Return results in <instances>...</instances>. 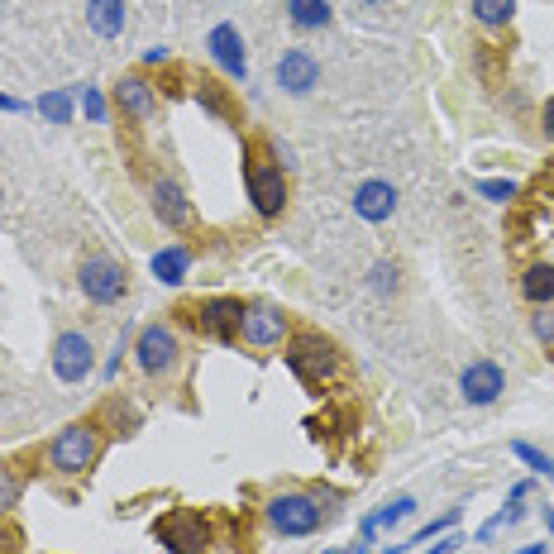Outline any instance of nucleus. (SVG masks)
Instances as JSON below:
<instances>
[{
    "instance_id": "obj_12",
    "label": "nucleus",
    "mask_w": 554,
    "mask_h": 554,
    "mask_svg": "<svg viewBox=\"0 0 554 554\" xmlns=\"http://www.w3.org/2000/svg\"><path fill=\"white\" fill-rule=\"evenodd\" d=\"M392 211H397V187H392V182H383V177L363 182L359 192H354V215H359V220H368V225H383V220H392Z\"/></svg>"
},
{
    "instance_id": "obj_21",
    "label": "nucleus",
    "mask_w": 554,
    "mask_h": 554,
    "mask_svg": "<svg viewBox=\"0 0 554 554\" xmlns=\"http://www.w3.org/2000/svg\"><path fill=\"white\" fill-rule=\"evenodd\" d=\"M469 10H473V20L483 24V29H502V24H512L516 0H473Z\"/></svg>"
},
{
    "instance_id": "obj_18",
    "label": "nucleus",
    "mask_w": 554,
    "mask_h": 554,
    "mask_svg": "<svg viewBox=\"0 0 554 554\" xmlns=\"http://www.w3.org/2000/svg\"><path fill=\"white\" fill-rule=\"evenodd\" d=\"M521 297L531 306H550L554 301V263H531L521 277Z\"/></svg>"
},
{
    "instance_id": "obj_17",
    "label": "nucleus",
    "mask_w": 554,
    "mask_h": 554,
    "mask_svg": "<svg viewBox=\"0 0 554 554\" xmlns=\"http://www.w3.org/2000/svg\"><path fill=\"white\" fill-rule=\"evenodd\" d=\"M129 24V5L125 0H86V29L101 34V39H120Z\"/></svg>"
},
{
    "instance_id": "obj_19",
    "label": "nucleus",
    "mask_w": 554,
    "mask_h": 554,
    "mask_svg": "<svg viewBox=\"0 0 554 554\" xmlns=\"http://www.w3.org/2000/svg\"><path fill=\"white\" fill-rule=\"evenodd\" d=\"M187 268H192V254H187L182 244H168L163 254H153V277L168 282V287H177V282L187 277Z\"/></svg>"
},
{
    "instance_id": "obj_4",
    "label": "nucleus",
    "mask_w": 554,
    "mask_h": 554,
    "mask_svg": "<svg viewBox=\"0 0 554 554\" xmlns=\"http://www.w3.org/2000/svg\"><path fill=\"white\" fill-rule=\"evenodd\" d=\"M325 521L316 507V497H306V492H282L268 502V526L277 535H311Z\"/></svg>"
},
{
    "instance_id": "obj_32",
    "label": "nucleus",
    "mask_w": 554,
    "mask_h": 554,
    "mask_svg": "<svg viewBox=\"0 0 554 554\" xmlns=\"http://www.w3.org/2000/svg\"><path fill=\"white\" fill-rule=\"evenodd\" d=\"M459 545H464V540H459V535H449V540H440V545H435V550H426V554H454Z\"/></svg>"
},
{
    "instance_id": "obj_11",
    "label": "nucleus",
    "mask_w": 554,
    "mask_h": 554,
    "mask_svg": "<svg viewBox=\"0 0 554 554\" xmlns=\"http://www.w3.org/2000/svg\"><path fill=\"white\" fill-rule=\"evenodd\" d=\"M206 48H211L215 67H220L225 77L244 82L249 63H244V39H239V29H235V24H215V29H211V39H206Z\"/></svg>"
},
{
    "instance_id": "obj_23",
    "label": "nucleus",
    "mask_w": 554,
    "mask_h": 554,
    "mask_svg": "<svg viewBox=\"0 0 554 554\" xmlns=\"http://www.w3.org/2000/svg\"><path fill=\"white\" fill-rule=\"evenodd\" d=\"M368 277H373V292H378V297H392V292H397V263H373V268H368Z\"/></svg>"
},
{
    "instance_id": "obj_20",
    "label": "nucleus",
    "mask_w": 554,
    "mask_h": 554,
    "mask_svg": "<svg viewBox=\"0 0 554 554\" xmlns=\"http://www.w3.org/2000/svg\"><path fill=\"white\" fill-rule=\"evenodd\" d=\"M287 15H292L297 29H325V24L335 20L330 0H287Z\"/></svg>"
},
{
    "instance_id": "obj_34",
    "label": "nucleus",
    "mask_w": 554,
    "mask_h": 554,
    "mask_svg": "<svg viewBox=\"0 0 554 554\" xmlns=\"http://www.w3.org/2000/svg\"><path fill=\"white\" fill-rule=\"evenodd\" d=\"M521 554H545V550H540V545H531V550H521Z\"/></svg>"
},
{
    "instance_id": "obj_5",
    "label": "nucleus",
    "mask_w": 554,
    "mask_h": 554,
    "mask_svg": "<svg viewBox=\"0 0 554 554\" xmlns=\"http://www.w3.org/2000/svg\"><path fill=\"white\" fill-rule=\"evenodd\" d=\"M77 282H82V292L86 301H96V306H115V301L125 297V287H129V277L125 268L115 263V258H86L82 268H77Z\"/></svg>"
},
{
    "instance_id": "obj_31",
    "label": "nucleus",
    "mask_w": 554,
    "mask_h": 554,
    "mask_svg": "<svg viewBox=\"0 0 554 554\" xmlns=\"http://www.w3.org/2000/svg\"><path fill=\"white\" fill-rule=\"evenodd\" d=\"M540 129H545V139H554V96L545 101V110H540Z\"/></svg>"
},
{
    "instance_id": "obj_24",
    "label": "nucleus",
    "mask_w": 554,
    "mask_h": 554,
    "mask_svg": "<svg viewBox=\"0 0 554 554\" xmlns=\"http://www.w3.org/2000/svg\"><path fill=\"white\" fill-rule=\"evenodd\" d=\"M512 454H516V459H526V464H531L535 473H545V478H554V459H550V454H540L535 445H526V440H516V445H512Z\"/></svg>"
},
{
    "instance_id": "obj_28",
    "label": "nucleus",
    "mask_w": 554,
    "mask_h": 554,
    "mask_svg": "<svg viewBox=\"0 0 554 554\" xmlns=\"http://www.w3.org/2000/svg\"><path fill=\"white\" fill-rule=\"evenodd\" d=\"M478 192L488 196V201H502V206H507V201L516 196V187L512 182H502V177H492V182H478Z\"/></svg>"
},
{
    "instance_id": "obj_16",
    "label": "nucleus",
    "mask_w": 554,
    "mask_h": 554,
    "mask_svg": "<svg viewBox=\"0 0 554 554\" xmlns=\"http://www.w3.org/2000/svg\"><path fill=\"white\" fill-rule=\"evenodd\" d=\"M239 316H244V306H239L235 297H215V301H206V306H196L192 320L206 335L225 340V335H239Z\"/></svg>"
},
{
    "instance_id": "obj_13",
    "label": "nucleus",
    "mask_w": 554,
    "mask_h": 554,
    "mask_svg": "<svg viewBox=\"0 0 554 554\" xmlns=\"http://www.w3.org/2000/svg\"><path fill=\"white\" fill-rule=\"evenodd\" d=\"M153 215H158L168 230H187V225H192V201H187V192H182L177 182L158 177V182H153Z\"/></svg>"
},
{
    "instance_id": "obj_9",
    "label": "nucleus",
    "mask_w": 554,
    "mask_h": 554,
    "mask_svg": "<svg viewBox=\"0 0 554 554\" xmlns=\"http://www.w3.org/2000/svg\"><path fill=\"white\" fill-rule=\"evenodd\" d=\"M459 392H464L469 406H492L502 392H507V373H502L492 359H478L459 373Z\"/></svg>"
},
{
    "instance_id": "obj_27",
    "label": "nucleus",
    "mask_w": 554,
    "mask_h": 554,
    "mask_svg": "<svg viewBox=\"0 0 554 554\" xmlns=\"http://www.w3.org/2000/svg\"><path fill=\"white\" fill-rule=\"evenodd\" d=\"M531 330H535V340L554 349V311H550V306H540V316L531 320Z\"/></svg>"
},
{
    "instance_id": "obj_35",
    "label": "nucleus",
    "mask_w": 554,
    "mask_h": 554,
    "mask_svg": "<svg viewBox=\"0 0 554 554\" xmlns=\"http://www.w3.org/2000/svg\"><path fill=\"white\" fill-rule=\"evenodd\" d=\"M330 554H354V550H330Z\"/></svg>"
},
{
    "instance_id": "obj_10",
    "label": "nucleus",
    "mask_w": 554,
    "mask_h": 554,
    "mask_svg": "<svg viewBox=\"0 0 554 554\" xmlns=\"http://www.w3.org/2000/svg\"><path fill=\"white\" fill-rule=\"evenodd\" d=\"M320 82V63L306 53V48H287L282 53V63H277V86L282 91H292V96H306V91H316Z\"/></svg>"
},
{
    "instance_id": "obj_14",
    "label": "nucleus",
    "mask_w": 554,
    "mask_h": 554,
    "mask_svg": "<svg viewBox=\"0 0 554 554\" xmlns=\"http://www.w3.org/2000/svg\"><path fill=\"white\" fill-rule=\"evenodd\" d=\"M163 545L172 554H206V526H201V516L192 512H177L172 521H163Z\"/></svg>"
},
{
    "instance_id": "obj_30",
    "label": "nucleus",
    "mask_w": 554,
    "mask_h": 554,
    "mask_svg": "<svg viewBox=\"0 0 554 554\" xmlns=\"http://www.w3.org/2000/svg\"><path fill=\"white\" fill-rule=\"evenodd\" d=\"M445 526H454V512H449V516H440V521H430V526H426V531H421V535H416L411 545H430V535H440V531H445Z\"/></svg>"
},
{
    "instance_id": "obj_22",
    "label": "nucleus",
    "mask_w": 554,
    "mask_h": 554,
    "mask_svg": "<svg viewBox=\"0 0 554 554\" xmlns=\"http://www.w3.org/2000/svg\"><path fill=\"white\" fill-rule=\"evenodd\" d=\"M39 110H43V120L67 125V120H72V96H67V91H48V96L39 101Z\"/></svg>"
},
{
    "instance_id": "obj_33",
    "label": "nucleus",
    "mask_w": 554,
    "mask_h": 554,
    "mask_svg": "<svg viewBox=\"0 0 554 554\" xmlns=\"http://www.w3.org/2000/svg\"><path fill=\"white\" fill-rule=\"evenodd\" d=\"M0 110H20V101H10V96H0Z\"/></svg>"
},
{
    "instance_id": "obj_6",
    "label": "nucleus",
    "mask_w": 554,
    "mask_h": 554,
    "mask_svg": "<svg viewBox=\"0 0 554 554\" xmlns=\"http://www.w3.org/2000/svg\"><path fill=\"white\" fill-rule=\"evenodd\" d=\"M177 354H182V344H177V330H172V325H144L139 340H134V359H139V368H144L149 378L172 373V368H177Z\"/></svg>"
},
{
    "instance_id": "obj_26",
    "label": "nucleus",
    "mask_w": 554,
    "mask_h": 554,
    "mask_svg": "<svg viewBox=\"0 0 554 554\" xmlns=\"http://www.w3.org/2000/svg\"><path fill=\"white\" fill-rule=\"evenodd\" d=\"M15 502H20V478H15L10 469H0V516L10 512Z\"/></svg>"
},
{
    "instance_id": "obj_37",
    "label": "nucleus",
    "mask_w": 554,
    "mask_h": 554,
    "mask_svg": "<svg viewBox=\"0 0 554 554\" xmlns=\"http://www.w3.org/2000/svg\"><path fill=\"white\" fill-rule=\"evenodd\" d=\"M354 554H363V550H354Z\"/></svg>"
},
{
    "instance_id": "obj_1",
    "label": "nucleus",
    "mask_w": 554,
    "mask_h": 554,
    "mask_svg": "<svg viewBox=\"0 0 554 554\" xmlns=\"http://www.w3.org/2000/svg\"><path fill=\"white\" fill-rule=\"evenodd\" d=\"M244 187H249V201H254V211L263 220H277L287 211V172L268 153H249L244 158Z\"/></svg>"
},
{
    "instance_id": "obj_36",
    "label": "nucleus",
    "mask_w": 554,
    "mask_h": 554,
    "mask_svg": "<svg viewBox=\"0 0 554 554\" xmlns=\"http://www.w3.org/2000/svg\"><path fill=\"white\" fill-rule=\"evenodd\" d=\"M368 5H383V0H368Z\"/></svg>"
},
{
    "instance_id": "obj_7",
    "label": "nucleus",
    "mask_w": 554,
    "mask_h": 554,
    "mask_svg": "<svg viewBox=\"0 0 554 554\" xmlns=\"http://www.w3.org/2000/svg\"><path fill=\"white\" fill-rule=\"evenodd\" d=\"M91 368H96L91 340H86L82 330H63V335L53 340V373H58L63 383H82Z\"/></svg>"
},
{
    "instance_id": "obj_29",
    "label": "nucleus",
    "mask_w": 554,
    "mask_h": 554,
    "mask_svg": "<svg viewBox=\"0 0 554 554\" xmlns=\"http://www.w3.org/2000/svg\"><path fill=\"white\" fill-rule=\"evenodd\" d=\"M82 110L91 115V120H106V101H101L96 86H82Z\"/></svg>"
},
{
    "instance_id": "obj_15",
    "label": "nucleus",
    "mask_w": 554,
    "mask_h": 554,
    "mask_svg": "<svg viewBox=\"0 0 554 554\" xmlns=\"http://www.w3.org/2000/svg\"><path fill=\"white\" fill-rule=\"evenodd\" d=\"M115 106L125 110L129 120H153L158 91H153L149 77H120V82H115Z\"/></svg>"
},
{
    "instance_id": "obj_3",
    "label": "nucleus",
    "mask_w": 554,
    "mask_h": 554,
    "mask_svg": "<svg viewBox=\"0 0 554 554\" xmlns=\"http://www.w3.org/2000/svg\"><path fill=\"white\" fill-rule=\"evenodd\" d=\"M287 363L297 368V378H306V383H330L340 373V354H335V344L325 335H297L287 344Z\"/></svg>"
},
{
    "instance_id": "obj_8",
    "label": "nucleus",
    "mask_w": 554,
    "mask_h": 554,
    "mask_svg": "<svg viewBox=\"0 0 554 554\" xmlns=\"http://www.w3.org/2000/svg\"><path fill=\"white\" fill-rule=\"evenodd\" d=\"M239 340L249 344V349H277V344L287 340V316L277 306H244Z\"/></svg>"
},
{
    "instance_id": "obj_25",
    "label": "nucleus",
    "mask_w": 554,
    "mask_h": 554,
    "mask_svg": "<svg viewBox=\"0 0 554 554\" xmlns=\"http://www.w3.org/2000/svg\"><path fill=\"white\" fill-rule=\"evenodd\" d=\"M411 512H416V502H411V497H397V502H387L383 512L373 516V526H397V521H406Z\"/></svg>"
},
{
    "instance_id": "obj_2",
    "label": "nucleus",
    "mask_w": 554,
    "mask_h": 554,
    "mask_svg": "<svg viewBox=\"0 0 554 554\" xmlns=\"http://www.w3.org/2000/svg\"><path fill=\"white\" fill-rule=\"evenodd\" d=\"M48 459L58 473H86L96 459H101V430L77 421V426H63L48 445Z\"/></svg>"
}]
</instances>
